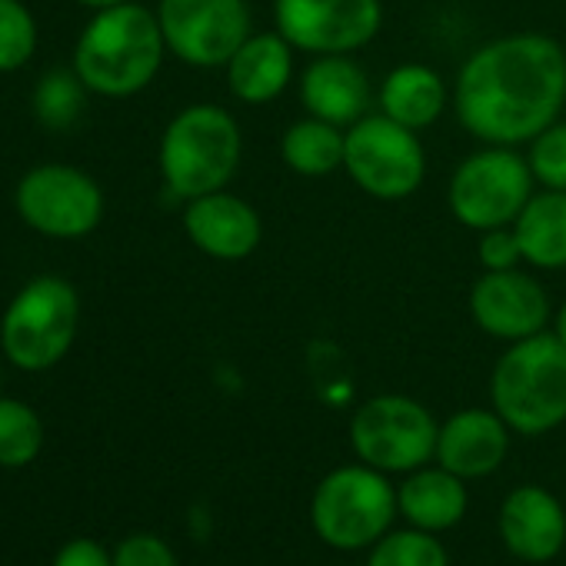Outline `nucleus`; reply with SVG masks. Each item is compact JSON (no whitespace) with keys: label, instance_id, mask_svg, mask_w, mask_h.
<instances>
[{"label":"nucleus","instance_id":"nucleus-1","mask_svg":"<svg viewBox=\"0 0 566 566\" xmlns=\"http://www.w3.org/2000/svg\"><path fill=\"white\" fill-rule=\"evenodd\" d=\"M566 107V51L539 31H516L476 48L457 71L453 111L480 144L523 147Z\"/></svg>","mask_w":566,"mask_h":566},{"label":"nucleus","instance_id":"nucleus-2","mask_svg":"<svg viewBox=\"0 0 566 566\" xmlns=\"http://www.w3.org/2000/svg\"><path fill=\"white\" fill-rule=\"evenodd\" d=\"M167 44L157 11L144 4H117L94 11L74 48V74L87 94L107 101H127L154 84L160 74Z\"/></svg>","mask_w":566,"mask_h":566},{"label":"nucleus","instance_id":"nucleus-3","mask_svg":"<svg viewBox=\"0 0 566 566\" xmlns=\"http://www.w3.org/2000/svg\"><path fill=\"white\" fill-rule=\"evenodd\" d=\"M243 160L237 117L220 104H190L177 111L157 147L164 187L184 203L230 187Z\"/></svg>","mask_w":566,"mask_h":566},{"label":"nucleus","instance_id":"nucleus-4","mask_svg":"<svg viewBox=\"0 0 566 566\" xmlns=\"http://www.w3.org/2000/svg\"><path fill=\"white\" fill-rule=\"evenodd\" d=\"M493 410L513 433L539 437L566 420V347L553 331L510 344L490 377Z\"/></svg>","mask_w":566,"mask_h":566},{"label":"nucleus","instance_id":"nucleus-5","mask_svg":"<svg viewBox=\"0 0 566 566\" xmlns=\"http://www.w3.org/2000/svg\"><path fill=\"white\" fill-rule=\"evenodd\" d=\"M81 327V297L77 287L64 276L44 273L28 280L11 297L4 317H0V350L28 374H41L57 367Z\"/></svg>","mask_w":566,"mask_h":566},{"label":"nucleus","instance_id":"nucleus-6","mask_svg":"<svg viewBox=\"0 0 566 566\" xmlns=\"http://www.w3.org/2000/svg\"><path fill=\"white\" fill-rule=\"evenodd\" d=\"M533 193L536 180L526 154H520L516 147L480 144L450 174L447 207L460 227L483 233L493 227H513Z\"/></svg>","mask_w":566,"mask_h":566},{"label":"nucleus","instance_id":"nucleus-7","mask_svg":"<svg viewBox=\"0 0 566 566\" xmlns=\"http://www.w3.org/2000/svg\"><path fill=\"white\" fill-rule=\"evenodd\" d=\"M397 490L384 470L367 463L331 470L311 500V523L334 549L374 546L397 516Z\"/></svg>","mask_w":566,"mask_h":566},{"label":"nucleus","instance_id":"nucleus-8","mask_svg":"<svg viewBox=\"0 0 566 566\" xmlns=\"http://www.w3.org/2000/svg\"><path fill=\"white\" fill-rule=\"evenodd\" d=\"M344 174L370 200L400 203L413 197L427 180V147L420 130L370 111L364 120L347 127Z\"/></svg>","mask_w":566,"mask_h":566},{"label":"nucleus","instance_id":"nucleus-9","mask_svg":"<svg viewBox=\"0 0 566 566\" xmlns=\"http://www.w3.org/2000/svg\"><path fill=\"white\" fill-rule=\"evenodd\" d=\"M440 423L433 413L403 394H380L357 407L350 420V443L360 463L384 473H410L437 457Z\"/></svg>","mask_w":566,"mask_h":566},{"label":"nucleus","instance_id":"nucleus-10","mask_svg":"<svg viewBox=\"0 0 566 566\" xmlns=\"http://www.w3.org/2000/svg\"><path fill=\"white\" fill-rule=\"evenodd\" d=\"M18 217L51 240H81L104 220L101 184L71 164H38L14 190Z\"/></svg>","mask_w":566,"mask_h":566},{"label":"nucleus","instance_id":"nucleus-11","mask_svg":"<svg viewBox=\"0 0 566 566\" xmlns=\"http://www.w3.org/2000/svg\"><path fill=\"white\" fill-rule=\"evenodd\" d=\"M157 21L167 54L197 71L227 67L253 34L247 0H157Z\"/></svg>","mask_w":566,"mask_h":566},{"label":"nucleus","instance_id":"nucleus-12","mask_svg":"<svg viewBox=\"0 0 566 566\" xmlns=\"http://www.w3.org/2000/svg\"><path fill=\"white\" fill-rule=\"evenodd\" d=\"M273 31L297 54H357L384 31V0H273Z\"/></svg>","mask_w":566,"mask_h":566},{"label":"nucleus","instance_id":"nucleus-13","mask_svg":"<svg viewBox=\"0 0 566 566\" xmlns=\"http://www.w3.org/2000/svg\"><path fill=\"white\" fill-rule=\"evenodd\" d=\"M467 307L476 331L503 344H516L533 334H543L549 331L553 321V304L546 287L523 266L483 270L473 280Z\"/></svg>","mask_w":566,"mask_h":566},{"label":"nucleus","instance_id":"nucleus-14","mask_svg":"<svg viewBox=\"0 0 566 566\" xmlns=\"http://www.w3.org/2000/svg\"><path fill=\"white\" fill-rule=\"evenodd\" d=\"M184 233L187 240L210 260L237 263L256 253L263 240V217L260 210L243 200L240 193L213 190L184 203Z\"/></svg>","mask_w":566,"mask_h":566},{"label":"nucleus","instance_id":"nucleus-15","mask_svg":"<svg viewBox=\"0 0 566 566\" xmlns=\"http://www.w3.org/2000/svg\"><path fill=\"white\" fill-rule=\"evenodd\" d=\"M297 91L311 117H321L344 130L364 120L374 107L370 74L354 61V54L311 57V64L297 77Z\"/></svg>","mask_w":566,"mask_h":566},{"label":"nucleus","instance_id":"nucleus-16","mask_svg":"<svg viewBox=\"0 0 566 566\" xmlns=\"http://www.w3.org/2000/svg\"><path fill=\"white\" fill-rule=\"evenodd\" d=\"M510 453V427L496 410L467 407L440 423L437 463L460 480L490 476Z\"/></svg>","mask_w":566,"mask_h":566},{"label":"nucleus","instance_id":"nucleus-17","mask_svg":"<svg viewBox=\"0 0 566 566\" xmlns=\"http://www.w3.org/2000/svg\"><path fill=\"white\" fill-rule=\"evenodd\" d=\"M233 101L247 107L273 104L297 77V48L280 31L250 34L223 67Z\"/></svg>","mask_w":566,"mask_h":566},{"label":"nucleus","instance_id":"nucleus-18","mask_svg":"<svg viewBox=\"0 0 566 566\" xmlns=\"http://www.w3.org/2000/svg\"><path fill=\"white\" fill-rule=\"evenodd\" d=\"M500 536L503 546L526 563L553 559L566 543L563 503L543 486H516L500 506Z\"/></svg>","mask_w":566,"mask_h":566},{"label":"nucleus","instance_id":"nucleus-19","mask_svg":"<svg viewBox=\"0 0 566 566\" xmlns=\"http://www.w3.org/2000/svg\"><path fill=\"white\" fill-rule=\"evenodd\" d=\"M447 107H453V87L443 81L440 71L420 61L397 64L384 74L377 87V111L410 130L433 127L447 114Z\"/></svg>","mask_w":566,"mask_h":566},{"label":"nucleus","instance_id":"nucleus-20","mask_svg":"<svg viewBox=\"0 0 566 566\" xmlns=\"http://www.w3.org/2000/svg\"><path fill=\"white\" fill-rule=\"evenodd\" d=\"M397 506L410 520V526L440 533L463 520L467 486L457 473L443 467H420V470H410V476L397 490Z\"/></svg>","mask_w":566,"mask_h":566},{"label":"nucleus","instance_id":"nucleus-21","mask_svg":"<svg viewBox=\"0 0 566 566\" xmlns=\"http://www.w3.org/2000/svg\"><path fill=\"white\" fill-rule=\"evenodd\" d=\"M513 233L530 270H566V190H536L520 217Z\"/></svg>","mask_w":566,"mask_h":566},{"label":"nucleus","instance_id":"nucleus-22","mask_svg":"<svg viewBox=\"0 0 566 566\" xmlns=\"http://www.w3.org/2000/svg\"><path fill=\"white\" fill-rule=\"evenodd\" d=\"M344 150H347V130L311 114L294 120L280 137L283 167L307 180L344 170Z\"/></svg>","mask_w":566,"mask_h":566},{"label":"nucleus","instance_id":"nucleus-23","mask_svg":"<svg viewBox=\"0 0 566 566\" xmlns=\"http://www.w3.org/2000/svg\"><path fill=\"white\" fill-rule=\"evenodd\" d=\"M44 450V420L41 413L14 397H0V467L24 470Z\"/></svg>","mask_w":566,"mask_h":566},{"label":"nucleus","instance_id":"nucleus-24","mask_svg":"<svg viewBox=\"0 0 566 566\" xmlns=\"http://www.w3.org/2000/svg\"><path fill=\"white\" fill-rule=\"evenodd\" d=\"M367 566H450L443 543L427 530H397L374 543Z\"/></svg>","mask_w":566,"mask_h":566},{"label":"nucleus","instance_id":"nucleus-25","mask_svg":"<svg viewBox=\"0 0 566 566\" xmlns=\"http://www.w3.org/2000/svg\"><path fill=\"white\" fill-rule=\"evenodd\" d=\"M38 54V21L21 0H0V74H14Z\"/></svg>","mask_w":566,"mask_h":566},{"label":"nucleus","instance_id":"nucleus-26","mask_svg":"<svg viewBox=\"0 0 566 566\" xmlns=\"http://www.w3.org/2000/svg\"><path fill=\"white\" fill-rule=\"evenodd\" d=\"M84 94L87 87L81 84V77L74 71H54L48 74L38 91H34V111L38 120L48 127H67L77 120V114L84 111Z\"/></svg>","mask_w":566,"mask_h":566},{"label":"nucleus","instance_id":"nucleus-27","mask_svg":"<svg viewBox=\"0 0 566 566\" xmlns=\"http://www.w3.org/2000/svg\"><path fill=\"white\" fill-rule=\"evenodd\" d=\"M526 164L536 187L566 190V120H553L526 144Z\"/></svg>","mask_w":566,"mask_h":566},{"label":"nucleus","instance_id":"nucleus-28","mask_svg":"<svg viewBox=\"0 0 566 566\" xmlns=\"http://www.w3.org/2000/svg\"><path fill=\"white\" fill-rule=\"evenodd\" d=\"M476 260H480L483 270H513V266H526L513 227H493V230L476 233Z\"/></svg>","mask_w":566,"mask_h":566},{"label":"nucleus","instance_id":"nucleus-29","mask_svg":"<svg viewBox=\"0 0 566 566\" xmlns=\"http://www.w3.org/2000/svg\"><path fill=\"white\" fill-rule=\"evenodd\" d=\"M114 566H177V556L160 536L134 533L114 549Z\"/></svg>","mask_w":566,"mask_h":566},{"label":"nucleus","instance_id":"nucleus-30","mask_svg":"<svg viewBox=\"0 0 566 566\" xmlns=\"http://www.w3.org/2000/svg\"><path fill=\"white\" fill-rule=\"evenodd\" d=\"M51 566H114V556L97 543V539H71L57 549Z\"/></svg>","mask_w":566,"mask_h":566},{"label":"nucleus","instance_id":"nucleus-31","mask_svg":"<svg viewBox=\"0 0 566 566\" xmlns=\"http://www.w3.org/2000/svg\"><path fill=\"white\" fill-rule=\"evenodd\" d=\"M549 331L556 334V340L566 347V301L553 311V321H549Z\"/></svg>","mask_w":566,"mask_h":566},{"label":"nucleus","instance_id":"nucleus-32","mask_svg":"<svg viewBox=\"0 0 566 566\" xmlns=\"http://www.w3.org/2000/svg\"><path fill=\"white\" fill-rule=\"evenodd\" d=\"M81 8L87 11H104V8H117V4H127V0H77Z\"/></svg>","mask_w":566,"mask_h":566}]
</instances>
